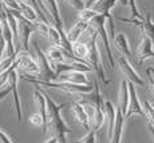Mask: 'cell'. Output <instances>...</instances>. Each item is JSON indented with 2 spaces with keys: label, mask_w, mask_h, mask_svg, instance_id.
<instances>
[{
  "label": "cell",
  "mask_w": 154,
  "mask_h": 143,
  "mask_svg": "<svg viewBox=\"0 0 154 143\" xmlns=\"http://www.w3.org/2000/svg\"><path fill=\"white\" fill-rule=\"evenodd\" d=\"M16 60H17V52L15 53V55L5 56V58H3V60L0 62V75H2L4 71H7L8 68L12 67V65L16 63Z\"/></svg>",
  "instance_id": "484cf974"
},
{
  "label": "cell",
  "mask_w": 154,
  "mask_h": 143,
  "mask_svg": "<svg viewBox=\"0 0 154 143\" xmlns=\"http://www.w3.org/2000/svg\"><path fill=\"white\" fill-rule=\"evenodd\" d=\"M46 96H47V127H48V130H51L54 132V136L58 138L59 143H69L67 142V135L71 134V130L60 114L62 108L66 104L56 103L47 94Z\"/></svg>",
  "instance_id": "6da1fadb"
},
{
  "label": "cell",
  "mask_w": 154,
  "mask_h": 143,
  "mask_svg": "<svg viewBox=\"0 0 154 143\" xmlns=\"http://www.w3.org/2000/svg\"><path fill=\"white\" fill-rule=\"evenodd\" d=\"M63 2H66L70 7H72L74 10H76L78 12L82 11L83 8H86V3L83 0H63Z\"/></svg>",
  "instance_id": "d6a6232c"
},
{
  "label": "cell",
  "mask_w": 154,
  "mask_h": 143,
  "mask_svg": "<svg viewBox=\"0 0 154 143\" xmlns=\"http://www.w3.org/2000/svg\"><path fill=\"white\" fill-rule=\"evenodd\" d=\"M4 7H7L8 10H15V11H20V4L16 0H2Z\"/></svg>",
  "instance_id": "836d02e7"
},
{
  "label": "cell",
  "mask_w": 154,
  "mask_h": 143,
  "mask_svg": "<svg viewBox=\"0 0 154 143\" xmlns=\"http://www.w3.org/2000/svg\"><path fill=\"white\" fill-rule=\"evenodd\" d=\"M34 48H35V52H36V62L40 68V75L44 78L43 80H47V82L55 80L56 72H55L54 67H52V64L50 63L48 59H47V55L39 48L38 43H34Z\"/></svg>",
  "instance_id": "ba28073f"
},
{
  "label": "cell",
  "mask_w": 154,
  "mask_h": 143,
  "mask_svg": "<svg viewBox=\"0 0 154 143\" xmlns=\"http://www.w3.org/2000/svg\"><path fill=\"white\" fill-rule=\"evenodd\" d=\"M93 100L94 107H95V119L93 123V130H99L102 127L103 122L106 119L105 115V99L100 92V87L98 84V80H94V91H93Z\"/></svg>",
  "instance_id": "8992f818"
},
{
  "label": "cell",
  "mask_w": 154,
  "mask_h": 143,
  "mask_svg": "<svg viewBox=\"0 0 154 143\" xmlns=\"http://www.w3.org/2000/svg\"><path fill=\"white\" fill-rule=\"evenodd\" d=\"M146 71H149V72L154 76V67H149V68H146Z\"/></svg>",
  "instance_id": "b9f144b4"
},
{
  "label": "cell",
  "mask_w": 154,
  "mask_h": 143,
  "mask_svg": "<svg viewBox=\"0 0 154 143\" xmlns=\"http://www.w3.org/2000/svg\"><path fill=\"white\" fill-rule=\"evenodd\" d=\"M0 143H14V141L5 132H3V131L0 130Z\"/></svg>",
  "instance_id": "d590c367"
},
{
  "label": "cell",
  "mask_w": 154,
  "mask_h": 143,
  "mask_svg": "<svg viewBox=\"0 0 154 143\" xmlns=\"http://www.w3.org/2000/svg\"><path fill=\"white\" fill-rule=\"evenodd\" d=\"M90 27V23L82 22V20H76V23L74 24L67 32V39L71 44H75L78 41H81V39L83 38L85 32L87 31V28Z\"/></svg>",
  "instance_id": "2e32d148"
},
{
  "label": "cell",
  "mask_w": 154,
  "mask_h": 143,
  "mask_svg": "<svg viewBox=\"0 0 154 143\" xmlns=\"http://www.w3.org/2000/svg\"><path fill=\"white\" fill-rule=\"evenodd\" d=\"M16 2L19 3V4H20V3H26V0H16Z\"/></svg>",
  "instance_id": "7bdbcfd3"
},
{
  "label": "cell",
  "mask_w": 154,
  "mask_h": 143,
  "mask_svg": "<svg viewBox=\"0 0 154 143\" xmlns=\"http://www.w3.org/2000/svg\"><path fill=\"white\" fill-rule=\"evenodd\" d=\"M17 60H19V68L22 71H24V74H27L29 76L40 75L39 64H38V62L35 59H32L29 56L28 51H24V50L17 51Z\"/></svg>",
  "instance_id": "9c48e42d"
},
{
  "label": "cell",
  "mask_w": 154,
  "mask_h": 143,
  "mask_svg": "<svg viewBox=\"0 0 154 143\" xmlns=\"http://www.w3.org/2000/svg\"><path fill=\"white\" fill-rule=\"evenodd\" d=\"M0 29H2V20H0Z\"/></svg>",
  "instance_id": "ee69618b"
},
{
  "label": "cell",
  "mask_w": 154,
  "mask_h": 143,
  "mask_svg": "<svg viewBox=\"0 0 154 143\" xmlns=\"http://www.w3.org/2000/svg\"><path fill=\"white\" fill-rule=\"evenodd\" d=\"M39 3H40L42 10L44 11V14H46V16L48 17L50 22L52 23V26H55L59 32H64L58 2H56V0H39Z\"/></svg>",
  "instance_id": "52a82bcc"
},
{
  "label": "cell",
  "mask_w": 154,
  "mask_h": 143,
  "mask_svg": "<svg viewBox=\"0 0 154 143\" xmlns=\"http://www.w3.org/2000/svg\"><path fill=\"white\" fill-rule=\"evenodd\" d=\"M105 115L107 119V135L109 139L112 136V130H114L115 124V118H117V108L114 107L110 100H105Z\"/></svg>",
  "instance_id": "ffe728a7"
},
{
  "label": "cell",
  "mask_w": 154,
  "mask_h": 143,
  "mask_svg": "<svg viewBox=\"0 0 154 143\" xmlns=\"http://www.w3.org/2000/svg\"><path fill=\"white\" fill-rule=\"evenodd\" d=\"M149 134H150V136H152L153 141H154V127L150 126V124H149Z\"/></svg>",
  "instance_id": "60d3db41"
},
{
  "label": "cell",
  "mask_w": 154,
  "mask_h": 143,
  "mask_svg": "<svg viewBox=\"0 0 154 143\" xmlns=\"http://www.w3.org/2000/svg\"><path fill=\"white\" fill-rule=\"evenodd\" d=\"M17 80H19V74L15 70L10 76L8 80V86L12 88V96H14V106H15V114H16V120L17 123L22 122L23 118V111H22V103H20V96H19V91H17Z\"/></svg>",
  "instance_id": "8fae6325"
},
{
  "label": "cell",
  "mask_w": 154,
  "mask_h": 143,
  "mask_svg": "<svg viewBox=\"0 0 154 143\" xmlns=\"http://www.w3.org/2000/svg\"><path fill=\"white\" fill-rule=\"evenodd\" d=\"M71 108H72V114L76 120L79 122V124H82V126L85 127V130L90 131L91 123H90V119H88V115H87V112H86L83 104L81 102H74L71 104Z\"/></svg>",
  "instance_id": "e0dca14e"
},
{
  "label": "cell",
  "mask_w": 154,
  "mask_h": 143,
  "mask_svg": "<svg viewBox=\"0 0 154 143\" xmlns=\"http://www.w3.org/2000/svg\"><path fill=\"white\" fill-rule=\"evenodd\" d=\"M50 27H51V24H48V23L43 22V20H38V22L34 23L35 32H38V34L42 35V36H44V38H48Z\"/></svg>",
  "instance_id": "83f0119b"
},
{
  "label": "cell",
  "mask_w": 154,
  "mask_h": 143,
  "mask_svg": "<svg viewBox=\"0 0 154 143\" xmlns=\"http://www.w3.org/2000/svg\"><path fill=\"white\" fill-rule=\"evenodd\" d=\"M97 15H98V14H97L93 8H83L82 11H79V12H78V20H82V22H86V23H90L91 20L97 16Z\"/></svg>",
  "instance_id": "4316f807"
},
{
  "label": "cell",
  "mask_w": 154,
  "mask_h": 143,
  "mask_svg": "<svg viewBox=\"0 0 154 143\" xmlns=\"http://www.w3.org/2000/svg\"><path fill=\"white\" fill-rule=\"evenodd\" d=\"M90 26L94 27V28L98 31V36H99V39L102 40L103 47H105L106 56H107L110 68L114 70L115 68V62H114V55H112L111 46H110V36H109L107 28H106V16H103V15H97V16L90 22Z\"/></svg>",
  "instance_id": "277c9868"
},
{
  "label": "cell",
  "mask_w": 154,
  "mask_h": 143,
  "mask_svg": "<svg viewBox=\"0 0 154 143\" xmlns=\"http://www.w3.org/2000/svg\"><path fill=\"white\" fill-rule=\"evenodd\" d=\"M43 143H59V141H58V138H56V136H51V138L46 139Z\"/></svg>",
  "instance_id": "ab89813d"
},
{
  "label": "cell",
  "mask_w": 154,
  "mask_h": 143,
  "mask_svg": "<svg viewBox=\"0 0 154 143\" xmlns=\"http://www.w3.org/2000/svg\"><path fill=\"white\" fill-rule=\"evenodd\" d=\"M119 2V0H99L97 4H94L93 10L95 11L98 15H103V16H107L111 15V10L115 7V4Z\"/></svg>",
  "instance_id": "44dd1931"
},
{
  "label": "cell",
  "mask_w": 154,
  "mask_h": 143,
  "mask_svg": "<svg viewBox=\"0 0 154 143\" xmlns=\"http://www.w3.org/2000/svg\"><path fill=\"white\" fill-rule=\"evenodd\" d=\"M114 43V47L118 50L121 53H123V56H130L131 55V51H130V46H129V40L125 36V34H118L115 35V39L112 40Z\"/></svg>",
  "instance_id": "603a6c76"
},
{
  "label": "cell",
  "mask_w": 154,
  "mask_h": 143,
  "mask_svg": "<svg viewBox=\"0 0 154 143\" xmlns=\"http://www.w3.org/2000/svg\"><path fill=\"white\" fill-rule=\"evenodd\" d=\"M98 31H97L94 27H88L87 31L85 32L83 38L81 41H85V43L88 44V48H90V52H88V58H87V63L93 67L94 72L97 74L98 79L103 84H109L110 80L106 78L105 70H103V64H102V55H100L99 51V46H98Z\"/></svg>",
  "instance_id": "7a4b0ae2"
},
{
  "label": "cell",
  "mask_w": 154,
  "mask_h": 143,
  "mask_svg": "<svg viewBox=\"0 0 154 143\" xmlns=\"http://www.w3.org/2000/svg\"><path fill=\"white\" fill-rule=\"evenodd\" d=\"M19 74V72H17ZM19 76L26 82L31 83L34 86L38 87H43V88H50V90H58L62 92L71 95H86V94H91L94 91V84L90 86H82V84H71V83H63V82H47L43 79H35L34 76H29L27 74H19Z\"/></svg>",
  "instance_id": "3957f363"
},
{
  "label": "cell",
  "mask_w": 154,
  "mask_h": 143,
  "mask_svg": "<svg viewBox=\"0 0 154 143\" xmlns=\"http://www.w3.org/2000/svg\"><path fill=\"white\" fill-rule=\"evenodd\" d=\"M140 28H141L142 34H143V36L149 38V39L154 43V20H153V16L150 12L145 16V20H143V23H142V26Z\"/></svg>",
  "instance_id": "d4e9b609"
},
{
  "label": "cell",
  "mask_w": 154,
  "mask_h": 143,
  "mask_svg": "<svg viewBox=\"0 0 154 143\" xmlns=\"http://www.w3.org/2000/svg\"><path fill=\"white\" fill-rule=\"evenodd\" d=\"M146 74H147V80H149V86H150V88H152V91L154 94V76L149 72V71H146Z\"/></svg>",
  "instance_id": "8d00e7d4"
},
{
  "label": "cell",
  "mask_w": 154,
  "mask_h": 143,
  "mask_svg": "<svg viewBox=\"0 0 154 143\" xmlns=\"http://www.w3.org/2000/svg\"><path fill=\"white\" fill-rule=\"evenodd\" d=\"M118 67H119V70L122 71V74L126 76V80L130 83H133L134 86H143V80L140 75H138V72L133 68V65L130 64V62L127 60L126 56H121L119 59H118Z\"/></svg>",
  "instance_id": "30bf717a"
},
{
  "label": "cell",
  "mask_w": 154,
  "mask_h": 143,
  "mask_svg": "<svg viewBox=\"0 0 154 143\" xmlns=\"http://www.w3.org/2000/svg\"><path fill=\"white\" fill-rule=\"evenodd\" d=\"M129 2V7L130 11H131V19H138V20H145V17L141 15V12L138 11L137 8V3L135 0H127Z\"/></svg>",
  "instance_id": "1f68e13d"
},
{
  "label": "cell",
  "mask_w": 154,
  "mask_h": 143,
  "mask_svg": "<svg viewBox=\"0 0 154 143\" xmlns=\"http://www.w3.org/2000/svg\"><path fill=\"white\" fill-rule=\"evenodd\" d=\"M88 52H90L88 44L85 43V41H78V43L72 44V55L75 56L79 62H85V63H87Z\"/></svg>",
  "instance_id": "7402d4cb"
},
{
  "label": "cell",
  "mask_w": 154,
  "mask_h": 143,
  "mask_svg": "<svg viewBox=\"0 0 154 143\" xmlns=\"http://www.w3.org/2000/svg\"><path fill=\"white\" fill-rule=\"evenodd\" d=\"M129 88H130V103H129V110H127V114L125 119H129L133 115H145L143 111V106L141 104L140 99H138L137 91H135V87L133 83L129 82Z\"/></svg>",
  "instance_id": "5bb4252c"
},
{
  "label": "cell",
  "mask_w": 154,
  "mask_h": 143,
  "mask_svg": "<svg viewBox=\"0 0 154 143\" xmlns=\"http://www.w3.org/2000/svg\"><path fill=\"white\" fill-rule=\"evenodd\" d=\"M129 103H130V88H129V82L123 79L121 82L119 91H118V108L122 111V114L126 117L127 110H129Z\"/></svg>",
  "instance_id": "9a60e30c"
},
{
  "label": "cell",
  "mask_w": 154,
  "mask_h": 143,
  "mask_svg": "<svg viewBox=\"0 0 154 143\" xmlns=\"http://www.w3.org/2000/svg\"><path fill=\"white\" fill-rule=\"evenodd\" d=\"M19 12L29 23H35V22L39 20V16H38L35 8L32 7V5H29L28 3H20V11Z\"/></svg>",
  "instance_id": "cb8c5ba5"
},
{
  "label": "cell",
  "mask_w": 154,
  "mask_h": 143,
  "mask_svg": "<svg viewBox=\"0 0 154 143\" xmlns=\"http://www.w3.org/2000/svg\"><path fill=\"white\" fill-rule=\"evenodd\" d=\"M10 11L16 16V19H17V40L20 41V44H22V50L28 51L29 38H31V35L35 32L34 23L27 22V20L20 15L19 11H15V10H10Z\"/></svg>",
  "instance_id": "5b68a950"
},
{
  "label": "cell",
  "mask_w": 154,
  "mask_h": 143,
  "mask_svg": "<svg viewBox=\"0 0 154 143\" xmlns=\"http://www.w3.org/2000/svg\"><path fill=\"white\" fill-rule=\"evenodd\" d=\"M74 143H97V136H95V130L91 129L90 131H87L85 136H82L81 139H78Z\"/></svg>",
  "instance_id": "4dcf8cb0"
},
{
  "label": "cell",
  "mask_w": 154,
  "mask_h": 143,
  "mask_svg": "<svg viewBox=\"0 0 154 143\" xmlns=\"http://www.w3.org/2000/svg\"><path fill=\"white\" fill-rule=\"evenodd\" d=\"M34 102L38 108V112L42 115L44 124H46V127H47V96H46V92L42 90H35L34 91ZM47 131H48V127H47Z\"/></svg>",
  "instance_id": "ac0fdd59"
},
{
  "label": "cell",
  "mask_w": 154,
  "mask_h": 143,
  "mask_svg": "<svg viewBox=\"0 0 154 143\" xmlns=\"http://www.w3.org/2000/svg\"><path fill=\"white\" fill-rule=\"evenodd\" d=\"M5 50H7V43H5L4 36H3L2 31H0V62H2V60H3V58H4V55H5Z\"/></svg>",
  "instance_id": "e575fe53"
},
{
  "label": "cell",
  "mask_w": 154,
  "mask_h": 143,
  "mask_svg": "<svg viewBox=\"0 0 154 143\" xmlns=\"http://www.w3.org/2000/svg\"><path fill=\"white\" fill-rule=\"evenodd\" d=\"M142 106H143L145 117H146V118H147V120H149V124L154 127V106H153L152 103L147 102V100H145Z\"/></svg>",
  "instance_id": "f546056e"
},
{
  "label": "cell",
  "mask_w": 154,
  "mask_h": 143,
  "mask_svg": "<svg viewBox=\"0 0 154 143\" xmlns=\"http://www.w3.org/2000/svg\"><path fill=\"white\" fill-rule=\"evenodd\" d=\"M28 120H29V123H31L32 126H35V127H42V130H43L44 134L47 132V127H46V124H44V120H43L42 115H40L39 112H35V114L29 115Z\"/></svg>",
  "instance_id": "f1b7e54d"
},
{
  "label": "cell",
  "mask_w": 154,
  "mask_h": 143,
  "mask_svg": "<svg viewBox=\"0 0 154 143\" xmlns=\"http://www.w3.org/2000/svg\"><path fill=\"white\" fill-rule=\"evenodd\" d=\"M87 72H81V71H70V72H63L55 78V82H63L71 83V84H82V86H90L91 83L87 79Z\"/></svg>",
  "instance_id": "7c38bea8"
},
{
  "label": "cell",
  "mask_w": 154,
  "mask_h": 143,
  "mask_svg": "<svg viewBox=\"0 0 154 143\" xmlns=\"http://www.w3.org/2000/svg\"><path fill=\"white\" fill-rule=\"evenodd\" d=\"M11 92H12V88H11L10 86H8V87L5 88V90L0 91V100H2V99H3V98H4V96H7V95H10Z\"/></svg>",
  "instance_id": "74e56055"
},
{
  "label": "cell",
  "mask_w": 154,
  "mask_h": 143,
  "mask_svg": "<svg viewBox=\"0 0 154 143\" xmlns=\"http://www.w3.org/2000/svg\"><path fill=\"white\" fill-rule=\"evenodd\" d=\"M123 124H125V115L122 114V111L119 108H117V118H115V124H114V130H112V136L110 139V143L122 142Z\"/></svg>",
  "instance_id": "d6986e66"
},
{
  "label": "cell",
  "mask_w": 154,
  "mask_h": 143,
  "mask_svg": "<svg viewBox=\"0 0 154 143\" xmlns=\"http://www.w3.org/2000/svg\"><path fill=\"white\" fill-rule=\"evenodd\" d=\"M98 2H99V0H86V2H85L86 3V8H91L94 4H97Z\"/></svg>",
  "instance_id": "f35d334b"
},
{
  "label": "cell",
  "mask_w": 154,
  "mask_h": 143,
  "mask_svg": "<svg viewBox=\"0 0 154 143\" xmlns=\"http://www.w3.org/2000/svg\"><path fill=\"white\" fill-rule=\"evenodd\" d=\"M154 43L149 38L146 36H142V39L140 41L137 47V59H138V63L142 64L146 59H152L154 58V48H153Z\"/></svg>",
  "instance_id": "4fadbf2b"
}]
</instances>
